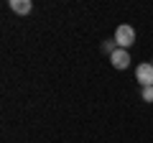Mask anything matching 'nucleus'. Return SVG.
I'll return each mask as SVG.
<instances>
[{"instance_id": "1", "label": "nucleus", "mask_w": 153, "mask_h": 143, "mask_svg": "<svg viewBox=\"0 0 153 143\" xmlns=\"http://www.w3.org/2000/svg\"><path fill=\"white\" fill-rule=\"evenodd\" d=\"M112 41L117 44V49H130V46L135 44V28H133V26H128V23L117 26V28H115Z\"/></svg>"}, {"instance_id": "6", "label": "nucleus", "mask_w": 153, "mask_h": 143, "mask_svg": "<svg viewBox=\"0 0 153 143\" xmlns=\"http://www.w3.org/2000/svg\"><path fill=\"white\" fill-rule=\"evenodd\" d=\"M102 49L107 51V54H112V51L117 49V44H115V41H105V44H102Z\"/></svg>"}, {"instance_id": "5", "label": "nucleus", "mask_w": 153, "mask_h": 143, "mask_svg": "<svg viewBox=\"0 0 153 143\" xmlns=\"http://www.w3.org/2000/svg\"><path fill=\"white\" fill-rule=\"evenodd\" d=\"M140 97L146 102H153V87H140Z\"/></svg>"}, {"instance_id": "4", "label": "nucleus", "mask_w": 153, "mask_h": 143, "mask_svg": "<svg viewBox=\"0 0 153 143\" xmlns=\"http://www.w3.org/2000/svg\"><path fill=\"white\" fill-rule=\"evenodd\" d=\"M8 5H10V10L18 13V16H28V13L33 10V3H31V0H10Z\"/></svg>"}, {"instance_id": "3", "label": "nucleus", "mask_w": 153, "mask_h": 143, "mask_svg": "<svg viewBox=\"0 0 153 143\" xmlns=\"http://www.w3.org/2000/svg\"><path fill=\"white\" fill-rule=\"evenodd\" d=\"M110 64H112L115 69H128V66H130V54H128V49H115L112 54H110Z\"/></svg>"}, {"instance_id": "7", "label": "nucleus", "mask_w": 153, "mask_h": 143, "mask_svg": "<svg viewBox=\"0 0 153 143\" xmlns=\"http://www.w3.org/2000/svg\"><path fill=\"white\" fill-rule=\"evenodd\" d=\"M151 66H153V59H151Z\"/></svg>"}, {"instance_id": "2", "label": "nucleus", "mask_w": 153, "mask_h": 143, "mask_svg": "<svg viewBox=\"0 0 153 143\" xmlns=\"http://www.w3.org/2000/svg\"><path fill=\"white\" fill-rule=\"evenodd\" d=\"M135 82L140 84V87H153V66H151V61L138 64V69H135Z\"/></svg>"}]
</instances>
